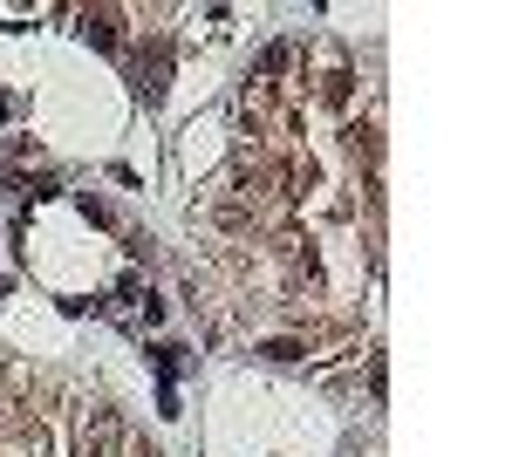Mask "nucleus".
I'll use <instances>...</instances> for the list:
<instances>
[{
    "instance_id": "obj_1",
    "label": "nucleus",
    "mask_w": 512,
    "mask_h": 457,
    "mask_svg": "<svg viewBox=\"0 0 512 457\" xmlns=\"http://www.w3.org/2000/svg\"><path fill=\"white\" fill-rule=\"evenodd\" d=\"M76 457H123V417L110 403H96L76 430Z\"/></svg>"
},
{
    "instance_id": "obj_2",
    "label": "nucleus",
    "mask_w": 512,
    "mask_h": 457,
    "mask_svg": "<svg viewBox=\"0 0 512 457\" xmlns=\"http://www.w3.org/2000/svg\"><path fill=\"white\" fill-rule=\"evenodd\" d=\"M164 76H171V55H164V48H144V55H137V89H144V103L164 96Z\"/></svg>"
},
{
    "instance_id": "obj_3",
    "label": "nucleus",
    "mask_w": 512,
    "mask_h": 457,
    "mask_svg": "<svg viewBox=\"0 0 512 457\" xmlns=\"http://www.w3.org/2000/svg\"><path fill=\"white\" fill-rule=\"evenodd\" d=\"M82 35L96 41V48H117V14H103V7H96V14H82Z\"/></svg>"
},
{
    "instance_id": "obj_4",
    "label": "nucleus",
    "mask_w": 512,
    "mask_h": 457,
    "mask_svg": "<svg viewBox=\"0 0 512 457\" xmlns=\"http://www.w3.org/2000/svg\"><path fill=\"white\" fill-rule=\"evenodd\" d=\"M287 69H294V48L287 41H267L260 48V76H287Z\"/></svg>"
}]
</instances>
